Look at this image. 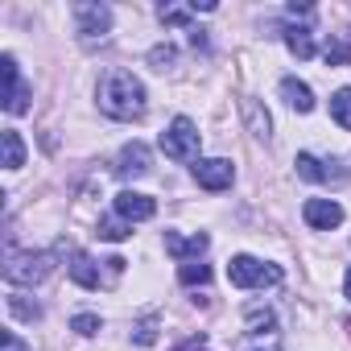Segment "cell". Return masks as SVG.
<instances>
[{
  "label": "cell",
  "instance_id": "cell-9",
  "mask_svg": "<svg viewBox=\"0 0 351 351\" xmlns=\"http://www.w3.org/2000/svg\"><path fill=\"white\" fill-rule=\"evenodd\" d=\"M298 173L306 182H335V186H343L347 182V169H335V161H318L314 153H298Z\"/></svg>",
  "mask_w": 351,
  "mask_h": 351
},
{
  "label": "cell",
  "instance_id": "cell-25",
  "mask_svg": "<svg viewBox=\"0 0 351 351\" xmlns=\"http://www.w3.org/2000/svg\"><path fill=\"white\" fill-rule=\"evenodd\" d=\"M173 58H178V54H173V46H157V50H153V54H149V62H153V66H157V71H165V66H169V62H173Z\"/></svg>",
  "mask_w": 351,
  "mask_h": 351
},
{
  "label": "cell",
  "instance_id": "cell-30",
  "mask_svg": "<svg viewBox=\"0 0 351 351\" xmlns=\"http://www.w3.org/2000/svg\"><path fill=\"white\" fill-rule=\"evenodd\" d=\"M343 293L351 298V269H347V281H343Z\"/></svg>",
  "mask_w": 351,
  "mask_h": 351
},
{
  "label": "cell",
  "instance_id": "cell-14",
  "mask_svg": "<svg viewBox=\"0 0 351 351\" xmlns=\"http://www.w3.org/2000/svg\"><path fill=\"white\" fill-rule=\"evenodd\" d=\"M165 252H173L182 265H186V256H199V252H207V236H191V240H182L178 232H165Z\"/></svg>",
  "mask_w": 351,
  "mask_h": 351
},
{
  "label": "cell",
  "instance_id": "cell-10",
  "mask_svg": "<svg viewBox=\"0 0 351 351\" xmlns=\"http://www.w3.org/2000/svg\"><path fill=\"white\" fill-rule=\"evenodd\" d=\"M302 219H306L310 228H318V232H330V228L343 223V207H339L335 199H306Z\"/></svg>",
  "mask_w": 351,
  "mask_h": 351
},
{
  "label": "cell",
  "instance_id": "cell-13",
  "mask_svg": "<svg viewBox=\"0 0 351 351\" xmlns=\"http://www.w3.org/2000/svg\"><path fill=\"white\" fill-rule=\"evenodd\" d=\"M281 95H285V104H289L293 112H302V116L314 108V91H310L302 79H293V75H289V79H281Z\"/></svg>",
  "mask_w": 351,
  "mask_h": 351
},
{
  "label": "cell",
  "instance_id": "cell-18",
  "mask_svg": "<svg viewBox=\"0 0 351 351\" xmlns=\"http://www.w3.org/2000/svg\"><path fill=\"white\" fill-rule=\"evenodd\" d=\"M330 120L351 132V87H339V91L330 95Z\"/></svg>",
  "mask_w": 351,
  "mask_h": 351
},
{
  "label": "cell",
  "instance_id": "cell-5",
  "mask_svg": "<svg viewBox=\"0 0 351 351\" xmlns=\"http://www.w3.org/2000/svg\"><path fill=\"white\" fill-rule=\"evenodd\" d=\"M108 29H112V9L108 5H91V0H79L75 5V34H79V42L95 46V42L108 38Z\"/></svg>",
  "mask_w": 351,
  "mask_h": 351
},
{
  "label": "cell",
  "instance_id": "cell-8",
  "mask_svg": "<svg viewBox=\"0 0 351 351\" xmlns=\"http://www.w3.org/2000/svg\"><path fill=\"white\" fill-rule=\"evenodd\" d=\"M116 215H120L124 223H145V219L157 215V203H153L149 195H141V191H120V195H116Z\"/></svg>",
  "mask_w": 351,
  "mask_h": 351
},
{
  "label": "cell",
  "instance_id": "cell-27",
  "mask_svg": "<svg viewBox=\"0 0 351 351\" xmlns=\"http://www.w3.org/2000/svg\"><path fill=\"white\" fill-rule=\"evenodd\" d=\"M161 21L165 25H186L191 21V9H161Z\"/></svg>",
  "mask_w": 351,
  "mask_h": 351
},
{
  "label": "cell",
  "instance_id": "cell-16",
  "mask_svg": "<svg viewBox=\"0 0 351 351\" xmlns=\"http://www.w3.org/2000/svg\"><path fill=\"white\" fill-rule=\"evenodd\" d=\"M285 46H289V54H298V58H314V34H310L306 25H289V29H285Z\"/></svg>",
  "mask_w": 351,
  "mask_h": 351
},
{
  "label": "cell",
  "instance_id": "cell-12",
  "mask_svg": "<svg viewBox=\"0 0 351 351\" xmlns=\"http://www.w3.org/2000/svg\"><path fill=\"white\" fill-rule=\"evenodd\" d=\"M66 273H71V281L75 285H83V289H99V265L87 256V252H71V265H66Z\"/></svg>",
  "mask_w": 351,
  "mask_h": 351
},
{
  "label": "cell",
  "instance_id": "cell-26",
  "mask_svg": "<svg viewBox=\"0 0 351 351\" xmlns=\"http://www.w3.org/2000/svg\"><path fill=\"white\" fill-rule=\"evenodd\" d=\"M71 326H75L79 335H95V330H99V318H95V314H75Z\"/></svg>",
  "mask_w": 351,
  "mask_h": 351
},
{
  "label": "cell",
  "instance_id": "cell-19",
  "mask_svg": "<svg viewBox=\"0 0 351 351\" xmlns=\"http://www.w3.org/2000/svg\"><path fill=\"white\" fill-rule=\"evenodd\" d=\"M244 112H248V128H252L256 136H265V141H269V128H273L269 112H261V104H256V99H248V104H244Z\"/></svg>",
  "mask_w": 351,
  "mask_h": 351
},
{
  "label": "cell",
  "instance_id": "cell-6",
  "mask_svg": "<svg viewBox=\"0 0 351 351\" xmlns=\"http://www.w3.org/2000/svg\"><path fill=\"white\" fill-rule=\"evenodd\" d=\"M232 178H236V165L228 157H199L195 161V182L207 191H228Z\"/></svg>",
  "mask_w": 351,
  "mask_h": 351
},
{
  "label": "cell",
  "instance_id": "cell-24",
  "mask_svg": "<svg viewBox=\"0 0 351 351\" xmlns=\"http://www.w3.org/2000/svg\"><path fill=\"white\" fill-rule=\"evenodd\" d=\"M244 314H248V322H252V326H256L261 335H265V330H273V310H261V306H248Z\"/></svg>",
  "mask_w": 351,
  "mask_h": 351
},
{
  "label": "cell",
  "instance_id": "cell-3",
  "mask_svg": "<svg viewBox=\"0 0 351 351\" xmlns=\"http://www.w3.org/2000/svg\"><path fill=\"white\" fill-rule=\"evenodd\" d=\"M199 145H203V136H199V124L191 116H178L161 132V149L173 161H199Z\"/></svg>",
  "mask_w": 351,
  "mask_h": 351
},
{
  "label": "cell",
  "instance_id": "cell-15",
  "mask_svg": "<svg viewBox=\"0 0 351 351\" xmlns=\"http://www.w3.org/2000/svg\"><path fill=\"white\" fill-rule=\"evenodd\" d=\"M0 145H5V169H21L25 165V145H21V132L17 128L0 132Z\"/></svg>",
  "mask_w": 351,
  "mask_h": 351
},
{
  "label": "cell",
  "instance_id": "cell-2",
  "mask_svg": "<svg viewBox=\"0 0 351 351\" xmlns=\"http://www.w3.org/2000/svg\"><path fill=\"white\" fill-rule=\"evenodd\" d=\"M54 269V256L50 252H5V281L9 285H38L46 281Z\"/></svg>",
  "mask_w": 351,
  "mask_h": 351
},
{
  "label": "cell",
  "instance_id": "cell-1",
  "mask_svg": "<svg viewBox=\"0 0 351 351\" xmlns=\"http://www.w3.org/2000/svg\"><path fill=\"white\" fill-rule=\"evenodd\" d=\"M99 108L112 120H141L145 116V87L132 71H108L99 83Z\"/></svg>",
  "mask_w": 351,
  "mask_h": 351
},
{
  "label": "cell",
  "instance_id": "cell-29",
  "mask_svg": "<svg viewBox=\"0 0 351 351\" xmlns=\"http://www.w3.org/2000/svg\"><path fill=\"white\" fill-rule=\"evenodd\" d=\"M5 351H25V347H21V339H17V335H5Z\"/></svg>",
  "mask_w": 351,
  "mask_h": 351
},
{
  "label": "cell",
  "instance_id": "cell-28",
  "mask_svg": "<svg viewBox=\"0 0 351 351\" xmlns=\"http://www.w3.org/2000/svg\"><path fill=\"white\" fill-rule=\"evenodd\" d=\"M178 351H207V343H203V339H191V343H182Z\"/></svg>",
  "mask_w": 351,
  "mask_h": 351
},
{
  "label": "cell",
  "instance_id": "cell-17",
  "mask_svg": "<svg viewBox=\"0 0 351 351\" xmlns=\"http://www.w3.org/2000/svg\"><path fill=\"white\" fill-rule=\"evenodd\" d=\"M322 58H326V66H343V62L351 58V29H347V34H335V38L326 42V50H322Z\"/></svg>",
  "mask_w": 351,
  "mask_h": 351
},
{
  "label": "cell",
  "instance_id": "cell-21",
  "mask_svg": "<svg viewBox=\"0 0 351 351\" xmlns=\"http://www.w3.org/2000/svg\"><path fill=\"white\" fill-rule=\"evenodd\" d=\"M9 310H13L17 318H25V322H38V318H42V306H38V302H25L21 293L9 298Z\"/></svg>",
  "mask_w": 351,
  "mask_h": 351
},
{
  "label": "cell",
  "instance_id": "cell-22",
  "mask_svg": "<svg viewBox=\"0 0 351 351\" xmlns=\"http://www.w3.org/2000/svg\"><path fill=\"white\" fill-rule=\"evenodd\" d=\"M132 339H136L141 347H149V343H157V314H149V318H141V322L132 326Z\"/></svg>",
  "mask_w": 351,
  "mask_h": 351
},
{
  "label": "cell",
  "instance_id": "cell-20",
  "mask_svg": "<svg viewBox=\"0 0 351 351\" xmlns=\"http://www.w3.org/2000/svg\"><path fill=\"white\" fill-rule=\"evenodd\" d=\"M178 281H182V285H207V281H211V269L199 265V261H186V265L178 269Z\"/></svg>",
  "mask_w": 351,
  "mask_h": 351
},
{
  "label": "cell",
  "instance_id": "cell-31",
  "mask_svg": "<svg viewBox=\"0 0 351 351\" xmlns=\"http://www.w3.org/2000/svg\"><path fill=\"white\" fill-rule=\"evenodd\" d=\"M256 351H281V347H277V343H269V347H256Z\"/></svg>",
  "mask_w": 351,
  "mask_h": 351
},
{
  "label": "cell",
  "instance_id": "cell-4",
  "mask_svg": "<svg viewBox=\"0 0 351 351\" xmlns=\"http://www.w3.org/2000/svg\"><path fill=\"white\" fill-rule=\"evenodd\" d=\"M281 277H285L281 265H265V261H256V256H232V261H228V281H232L236 289L277 285Z\"/></svg>",
  "mask_w": 351,
  "mask_h": 351
},
{
  "label": "cell",
  "instance_id": "cell-7",
  "mask_svg": "<svg viewBox=\"0 0 351 351\" xmlns=\"http://www.w3.org/2000/svg\"><path fill=\"white\" fill-rule=\"evenodd\" d=\"M0 66H5V112H9V116L29 112V87L21 83L17 58H13V54H5V58H0Z\"/></svg>",
  "mask_w": 351,
  "mask_h": 351
},
{
  "label": "cell",
  "instance_id": "cell-23",
  "mask_svg": "<svg viewBox=\"0 0 351 351\" xmlns=\"http://www.w3.org/2000/svg\"><path fill=\"white\" fill-rule=\"evenodd\" d=\"M99 236H104V240H124V236H128V223H124L120 215H116V219H99Z\"/></svg>",
  "mask_w": 351,
  "mask_h": 351
},
{
  "label": "cell",
  "instance_id": "cell-11",
  "mask_svg": "<svg viewBox=\"0 0 351 351\" xmlns=\"http://www.w3.org/2000/svg\"><path fill=\"white\" fill-rule=\"evenodd\" d=\"M116 173H120V178H145V173H149V149L141 141L124 145L120 157H116Z\"/></svg>",
  "mask_w": 351,
  "mask_h": 351
}]
</instances>
